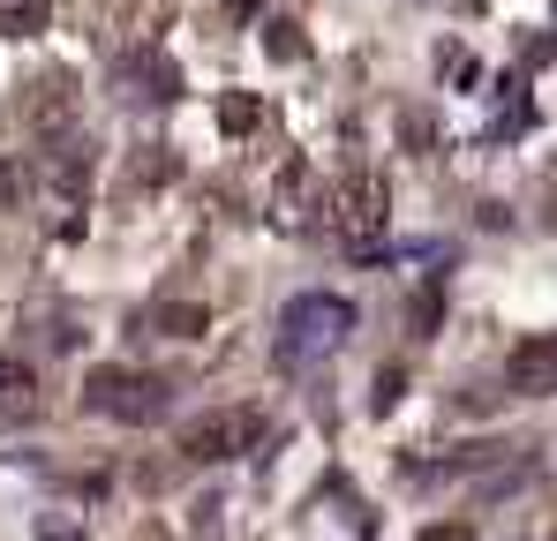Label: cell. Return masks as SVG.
<instances>
[{
  "label": "cell",
  "instance_id": "cell-1",
  "mask_svg": "<svg viewBox=\"0 0 557 541\" xmlns=\"http://www.w3.org/2000/svg\"><path fill=\"white\" fill-rule=\"evenodd\" d=\"M347 331H355V301H339V293H294L286 316H278V361L286 368L324 361Z\"/></svg>",
  "mask_w": 557,
  "mask_h": 541
},
{
  "label": "cell",
  "instance_id": "cell-2",
  "mask_svg": "<svg viewBox=\"0 0 557 541\" xmlns=\"http://www.w3.org/2000/svg\"><path fill=\"white\" fill-rule=\"evenodd\" d=\"M84 406L106 422H159L166 414V383L144 368H91L84 376Z\"/></svg>",
  "mask_w": 557,
  "mask_h": 541
},
{
  "label": "cell",
  "instance_id": "cell-3",
  "mask_svg": "<svg viewBox=\"0 0 557 541\" xmlns=\"http://www.w3.org/2000/svg\"><path fill=\"white\" fill-rule=\"evenodd\" d=\"M264 444V414L257 406H211L182 429V458L196 466H219V458H242V451Z\"/></svg>",
  "mask_w": 557,
  "mask_h": 541
},
{
  "label": "cell",
  "instance_id": "cell-4",
  "mask_svg": "<svg viewBox=\"0 0 557 541\" xmlns=\"http://www.w3.org/2000/svg\"><path fill=\"white\" fill-rule=\"evenodd\" d=\"M332 226L355 256H376V234H384V180L376 174H355L332 188Z\"/></svg>",
  "mask_w": 557,
  "mask_h": 541
},
{
  "label": "cell",
  "instance_id": "cell-5",
  "mask_svg": "<svg viewBox=\"0 0 557 541\" xmlns=\"http://www.w3.org/2000/svg\"><path fill=\"white\" fill-rule=\"evenodd\" d=\"M505 383H512L520 399H550V391H557V331L520 339V347H512V361H505Z\"/></svg>",
  "mask_w": 557,
  "mask_h": 541
},
{
  "label": "cell",
  "instance_id": "cell-6",
  "mask_svg": "<svg viewBox=\"0 0 557 541\" xmlns=\"http://www.w3.org/2000/svg\"><path fill=\"white\" fill-rule=\"evenodd\" d=\"M121 90H128V98H182V76H174L159 53H128V61H121Z\"/></svg>",
  "mask_w": 557,
  "mask_h": 541
},
{
  "label": "cell",
  "instance_id": "cell-7",
  "mask_svg": "<svg viewBox=\"0 0 557 541\" xmlns=\"http://www.w3.org/2000/svg\"><path fill=\"white\" fill-rule=\"evenodd\" d=\"M151 324H159L166 339H203V331H211V309H196V301H159Z\"/></svg>",
  "mask_w": 557,
  "mask_h": 541
},
{
  "label": "cell",
  "instance_id": "cell-8",
  "mask_svg": "<svg viewBox=\"0 0 557 541\" xmlns=\"http://www.w3.org/2000/svg\"><path fill=\"white\" fill-rule=\"evenodd\" d=\"M219 121H226V136H249V128L264 121V105H257V98H226V105H219Z\"/></svg>",
  "mask_w": 557,
  "mask_h": 541
},
{
  "label": "cell",
  "instance_id": "cell-9",
  "mask_svg": "<svg viewBox=\"0 0 557 541\" xmlns=\"http://www.w3.org/2000/svg\"><path fill=\"white\" fill-rule=\"evenodd\" d=\"M437 309H445V293H437V286H422V293H414V309H407L414 339H430V331H437Z\"/></svg>",
  "mask_w": 557,
  "mask_h": 541
},
{
  "label": "cell",
  "instance_id": "cell-10",
  "mask_svg": "<svg viewBox=\"0 0 557 541\" xmlns=\"http://www.w3.org/2000/svg\"><path fill=\"white\" fill-rule=\"evenodd\" d=\"M38 23H46V8H38V0H23V8H8V15H0V30H8V38H30Z\"/></svg>",
  "mask_w": 557,
  "mask_h": 541
},
{
  "label": "cell",
  "instance_id": "cell-11",
  "mask_svg": "<svg viewBox=\"0 0 557 541\" xmlns=\"http://www.w3.org/2000/svg\"><path fill=\"white\" fill-rule=\"evenodd\" d=\"M264 30H272L264 46H272L278 61H301V38H294V23H264Z\"/></svg>",
  "mask_w": 557,
  "mask_h": 541
},
{
  "label": "cell",
  "instance_id": "cell-12",
  "mask_svg": "<svg viewBox=\"0 0 557 541\" xmlns=\"http://www.w3.org/2000/svg\"><path fill=\"white\" fill-rule=\"evenodd\" d=\"M414 541H474V527H467V519H445V527H422Z\"/></svg>",
  "mask_w": 557,
  "mask_h": 541
},
{
  "label": "cell",
  "instance_id": "cell-13",
  "mask_svg": "<svg viewBox=\"0 0 557 541\" xmlns=\"http://www.w3.org/2000/svg\"><path fill=\"white\" fill-rule=\"evenodd\" d=\"M15 391H30V368H15V361H0V399H15Z\"/></svg>",
  "mask_w": 557,
  "mask_h": 541
},
{
  "label": "cell",
  "instance_id": "cell-14",
  "mask_svg": "<svg viewBox=\"0 0 557 541\" xmlns=\"http://www.w3.org/2000/svg\"><path fill=\"white\" fill-rule=\"evenodd\" d=\"M399 383H407L399 368H376V406H392V399H399Z\"/></svg>",
  "mask_w": 557,
  "mask_h": 541
}]
</instances>
